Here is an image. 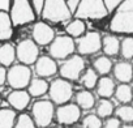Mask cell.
<instances>
[{"instance_id":"74e56055","label":"cell","mask_w":133,"mask_h":128,"mask_svg":"<svg viewBox=\"0 0 133 128\" xmlns=\"http://www.w3.org/2000/svg\"><path fill=\"white\" fill-rule=\"evenodd\" d=\"M121 128H133V123H129V124H123Z\"/></svg>"},{"instance_id":"ab89813d","label":"cell","mask_w":133,"mask_h":128,"mask_svg":"<svg viewBox=\"0 0 133 128\" xmlns=\"http://www.w3.org/2000/svg\"><path fill=\"white\" fill-rule=\"evenodd\" d=\"M130 64H132V67H133V59H132V60H130Z\"/></svg>"},{"instance_id":"1f68e13d","label":"cell","mask_w":133,"mask_h":128,"mask_svg":"<svg viewBox=\"0 0 133 128\" xmlns=\"http://www.w3.org/2000/svg\"><path fill=\"white\" fill-rule=\"evenodd\" d=\"M13 128H38V127L35 125L30 114L21 112L17 116V120H16V124H15Z\"/></svg>"},{"instance_id":"4dcf8cb0","label":"cell","mask_w":133,"mask_h":128,"mask_svg":"<svg viewBox=\"0 0 133 128\" xmlns=\"http://www.w3.org/2000/svg\"><path fill=\"white\" fill-rule=\"evenodd\" d=\"M82 128H103V120L97 114H88L82 118Z\"/></svg>"},{"instance_id":"7a4b0ae2","label":"cell","mask_w":133,"mask_h":128,"mask_svg":"<svg viewBox=\"0 0 133 128\" xmlns=\"http://www.w3.org/2000/svg\"><path fill=\"white\" fill-rule=\"evenodd\" d=\"M8 13L15 28H22L34 24L38 18L31 7L30 0H9Z\"/></svg>"},{"instance_id":"6da1fadb","label":"cell","mask_w":133,"mask_h":128,"mask_svg":"<svg viewBox=\"0 0 133 128\" xmlns=\"http://www.w3.org/2000/svg\"><path fill=\"white\" fill-rule=\"evenodd\" d=\"M107 26L112 35L133 37V0H124L110 15Z\"/></svg>"},{"instance_id":"5b68a950","label":"cell","mask_w":133,"mask_h":128,"mask_svg":"<svg viewBox=\"0 0 133 128\" xmlns=\"http://www.w3.org/2000/svg\"><path fill=\"white\" fill-rule=\"evenodd\" d=\"M48 99L55 106H61L65 103H69L73 97V85L71 81L57 77L50 82L48 88Z\"/></svg>"},{"instance_id":"8fae6325","label":"cell","mask_w":133,"mask_h":128,"mask_svg":"<svg viewBox=\"0 0 133 128\" xmlns=\"http://www.w3.org/2000/svg\"><path fill=\"white\" fill-rule=\"evenodd\" d=\"M16 56L20 64L31 67L41 56L39 47L31 38H25L16 44Z\"/></svg>"},{"instance_id":"7bdbcfd3","label":"cell","mask_w":133,"mask_h":128,"mask_svg":"<svg viewBox=\"0 0 133 128\" xmlns=\"http://www.w3.org/2000/svg\"><path fill=\"white\" fill-rule=\"evenodd\" d=\"M48 128H56V127H48Z\"/></svg>"},{"instance_id":"7c38bea8","label":"cell","mask_w":133,"mask_h":128,"mask_svg":"<svg viewBox=\"0 0 133 128\" xmlns=\"http://www.w3.org/2000/svg\"><path fill=\"white\" fill-rule=\"evenodd\" d=\"M55 38H56L55 29L50 24H47L42 20L33 24L31 39L38 44V47H48Z\"/></svg>"},{"instance_id":"d4e9b609","label":"cell","mask_w":133,"mask_h":128,"mask_svg":"<svg viewBox=\"0 0 133 128\" xmlns=\"http://www.w3.org/2000/svg\"><path fill=\"white\" fill-rule=\"evenodd\" d=\"M114 97L120 105H130V102L133 101V92H132L130 84H119V85H116Z\"/></svg>"},{"instance_id":"603a6c76","label":"cell","mask_w":133,"mask_h":128,"mask_svg":"<svg viewBox=\"0 0 133 128\" xmlns=\"http://www.w3.org/2000/svg\"><path fill=\"white\" fill-rule=\"evenodd\" d=\"M75 103L81 108V110H91L95 107L97 105V99H95V95L93 94L91 90H86V89H82V90H78L76 94H75Z\"/></svg>"},{"instance_id":"ffe728a7","label":"cell","mask_w":133,"mask_h":128,"mask_svg":"<svg viewBox=\"0 0 133 128\" xmlns=\"http://www.w3.org/2000/svg\"><path fill=\"white\" fill-rule=\"evenodd\" d=\"M17 60L16 56V46L11 42H5L0 44V66L4 68L12 67Z\"/></svg>"},{"instance_id":"484cf974","label":"cell","mask_w":133,"mask_h":128,"mask_svg":"<svg viewBox=\"0 0 133 128\" xmlns=\"http://www.w3.org/2000/svg\"><path fill=\"white\" fill-rule=\"evenodd\" d=\"M98 80H99V75L90 67V68H86L84 71V73L81 75V77H80L78 81L84 86V89L93 90V89H95V86L98 84Z\"/></svg>"},{"instance_id":"4fadbf2b","label":"cell","mask_w":133,"mask_h":128,"mask_svg":"<svg viewBox=\"0 0 133 128\" xmlns=\"http://www.w3.org/2000/svg\"><path fill=\"white\" fill-rule=\"evenodd\" d=\"M81 108L76 103H65L56 107L55 119L59 124L63 125H73L81 119Z\"/></svg>"},{"instance_id":"52a82bcc","label":"cell","mask_w":133,"mask_h":128,"mask_svg":"<svg viewBox=\"0 0 133 128\" xmlns=\"http://www.w3.org/2000/svg\"><path fill=\"white\" fill-rule=\"evenodd\" d=\"M31 80H33V71L30 67L17 63V64H13L12 67L8 68L7 84L12 88V90L28 89Z\"/></svg>"},{"instance_id":"5bb4252c","label":"cell","mask_w":133,"mask_h":128,"mask_svg":"<svg viewBox=\"0 0 133 128\" xmlns=\"http://www.w3.org/2000/svg\"><path fill=\"white\" fill-rule=\"evenodd\" d=\"M34 72H35L37 77L47 80L59 73V64L51 56L41 55L34 64Z\"/></svg>"},{"instance_id":"30bf717a","label":"cell","mask_w":133,"mask_h":128,"mask_svg":"<svg viewBox=\"0 0 133 128\" xmlns=\"http://www.w3.org/2000/svg\"><path fill=\"white\" fill-rule=\"evenodd\" d=\"M76 54L80 56H91L102 51V35L98 31H88L84 37L75 41Z\"/></svg>"},{"instance_id":"e0dca14e","label":"cell","mask_w":133,"mask_h":128,"mask_svg":"<svg viewBox=\"0 0 133 128\" xmlns=\"http://www.w3.org/2000/svg\"><path fill=\"white\" fill-rule=\"evenodd\" d=\"M13 34H15V26L8 11L0 9V43L9 42Z\"/></svg>"},{"instance_id":"e575fe53","label":"cell","mask_w":133,"mask_h":128,"mask_svg":"<svg viewBox=\"0 0 133 128\" xmlns=\"http://www.w3.org/2000/svg\"><path fill=\"white\" fill-rule=\"evenodd\" d=\"M104 2V5H106V8H107V11H108V13L111 15L124 0H103Z\"/></svg>"},{"instance_id":"f546056e","label":"cell","mask_w":133,"mask_h":128,"mask_svg":"<svg viewBox=\"0 0 133 128\" xmlns=\"http://www.w3.org/2000/svg\"><path fill=\"white\" fill-rule=\"evenodd\" d=\"M125 61L133 59V37H124L120 42V55Z\"/></svg>"},{"instance_id":"f1b7e54d","label":"cell","mask_w":133,"mask_h":128,"mask_svg":"<svg viewBox=\"0 0 133 128\" xmlns=\"http://www.w3.org/2000/svg\"><path fill=\"white\" fill-rule=\"evenodd\" d=\"M114 116H116L123 124L133 123V106L132 105H120L115 108Z\"/></svg>"},{"instance_id":"cb8c5ba5","label":"cell","mask_w":133,"mask_h":128,"mask_svg":"<svg viewBox=\"0 0 133 128\" xmlns=\"http://www.w3.org/2000/svg\"><path fill=\"white\" fill-rule=\"evenodd\" d=\"M91 68L99 75V77H102V76H108L112 72L114 64H112V60L110 57L101 55V56H97L93 60V67Z\"/></svg>"},{"instance_id":"8d00e7d4","label":"cell","mask_w":133,"mask_h":128,"mask_svg":"<svg viewBox=\"0 0 133 128\" xmlns=\"http://www.w3.org/2000/svg\"><path fill=\"white\" fill-rule=\"evenodd\" d=\"M7 73H8V69L0 66V86H4L7 84Z\"/></svg>"},{"instance_id":"83f0119b","label":"cell","mask_w":133,"mask_h":128,"mask_svg":"<svg viewBox=\"0 0 133 128\" xmlns=\"http://www.w3.org/2000/svg\"><path fill=\"white\" fill-rule=\"evenodd\" d=\"M115 108L116 107L111 99H99L95 105V114L101 119H107L110 116H114Z\"/></svg>"},{"instance_id":"9c48e42d","label":"cell","mask_w":133,"mask_h":128,"mask_svg":"<svg viewBox=\"0 0 133 128\" xmlns=\"http://www.w3.org/2000/svg\"><path fill=\"white\" fill-rule=\"evenodd\" d=\"M85 69H86V64L84 57L75 54L60 64L59 75L61 79H65L72 82V81H78Z\"/></svg>"},{"instance_id":"ba28073f","label":"cell","mask_w":133,"mask_h":128,"mask_svg":"<svg viewBox=\"0 0 133 128\" xmlns=\"http://www.w3.org/2000/svg\"><path fill=\"white\" fill-rule=\"evenodd\" d=\"M76 54V43L75 39L68 35H56V38L52 41V43L48 46V56L59 60H66L72 55Z\"/></svg>"},{"instance_id":"f35d334b","label":"cell","mask_w":133,"mask_h":128,"mask_svg":"<svg viewBox=\"0 0 133 128\" xmlns=\"http://www.w3.org/2000/svg\"><path fill=\"white\" fill-rule=\"evenodd\" d=\"M130 86H132V92H133V81L130 82Z\"/></svg>"},{"instance_id":"4316f807","label":"cell","mask_w":133,"mask_h":128,"mask_svg":"<svg viewBox=\"0 0 133 128\" xmlns=\"http://www.w3.org/2000/svg\"><path fill=\"white\" fill-rule=\"evenodd\" d=\"M17 111L11 107L0 108V128H13L17 120Z\"/></svg>"},{"instance_id":"d6a6232c","label":"cell","mask_w":133,"mask_h":128,"mask_svg":"<svg viewBox=\"0 0 133 128\" xmlns=\"http://www.w3.org/2000/svg\"><path fill=\"white\" fill-rule=\"evenodd\" d=\"M121 125L123 123L116 116H110L103 121V128H121Z\"/></svg>"},{"instance_id":"b9f144b4","label":"cell","mask_w":133,"mask_h":128,"mask_svg":"<svg viewBox=\"0 0 133 128\" xmlns=\"http://www.w3.org/2000/svg\"><path fill=\"white\" fill-rule=\"evenodd\" d=\"M0 103H2V94H0Z\"/></svg>"},{"instance_id":"44dd1931","label":"cell","mask_w":133,"mask_h":128,"mask_svg":"<svg viewBox=\"0 0 133 128\" xmlns=\"http://www.w3.org/2000/svg\"><path fill=\"white\" fill-rule=\"evenodd\" d=\"M65 33L68 37H71L76 41L88 33V25L85 21L73 17L71 21H68L65 24Z\"/></svg>"},{"instance_id":"d6986e66","label":"cell","mask_w":133,"mask_h":128,"mask_svg":"<svg viewBox=\"0 0 133 128\" xmlns=\"http://www.w3.org/2000/svg\"><path fill=\"white\" fill-rule=\"evenodd\" d=\"M115 89H116L115 80L110 76L99 77L98 84L95 86V92H97V94L99 95L101 99H110L111 97H114Z\"/></svg>"},{"instance_id":"3957f363","label":"cell","mask_w":133,"mask_h":128,"mask_svg":"<svg viewBox=\"0 0 133 128\" xmlns=\"http://www.w3.org/2000/svg\"><path fill=\"white\" fill-rule=\"evenodd\" d=\"M41 18L50 25H56L66 24L73 18V15L69 12L65 0H46Z\"/></svg>"},{"instance_id":"836d02e7","label":"cell","mask_w":133,"mask_h":128,"mask_svg":"<svg viewBox=\"0 0 133 128\" xmlns=\"http://www.w3.org/2000/svg\"><path fill=\"white\" fill-rule=\"evenodd\" d=\"M30 3H31V7L35 12V15L38 17H41V13L43 11V7H44V3H46V0H30Z\"/></svg>"},{"instance_id":"7402d4cb","label":"cell","mask_w":133,"mask_h":128,"mask_svg":"<svg viewBox=\"0 0 133 128\" xmlns=\"http://www.w3.org/2000/svg\"><path fill=\"white\" fill-rule=\"evenodd\" d=\"M48 88H50V82L47 80L41 77H33L26 90L31 98H41L48 93Z\"/></svg>"},{"instance_id":"60d3db41","label":"cell","mask_w":133,"mask_h":128,"mask_svg":"<svg viewBox=\"0 0 133 128\" xmlns=\"http://www.w3.org/2000/svg\"><path fill=\"white\" fill-rule=\"evenodd\" d=\"M71 128H82V127H71Z\"/></svg>"},{"instance_id":"8992f818","label":"cell","mask_w":133,"mask_h":128,"mask_svg":"<svg viewBox=\"0 0 133 128\" xmlns=\"http://www.w3.org/2000/svg\"><path fill=\"white\" fill-rule=\"evenodd\" d=\"M56 107L50 99H38L31 106V118L38 128H48L55 119Z\"/></svg>"},{"instance_id":"d590c367","label":"cell","mask_w":133,"mask_h":128,"mask_svg":"<svg viewBox=\"0 0 133 128\" xmlns=\"http://www.w3.org/2000/svg\"><path fill=\"white\" fill-rule=\"evenodd\" d=\"M65 3H66V7H68L69 12L75 16V13L77 12V9L81 4V0H65Z\"/></svg>"},{"instance_id":"ac0fdd59","label":"cell","mask_w":133,"mask_h":128,"mask_svg":"<svg viewBox=\"0 0 133 128\" xmlns=\"http://www.w3.org/2000/svg\"><path fill=\"white\" fill-rule=\"evenodd\" d=\"M120 42L121 39L116 35L108 34L102 37V51L107 57H116L120 55Z\"/></svg>"},{"instance_id":"9a60e30c","label":"cell","mask_w":133,"mask_h":128,"mask_svg":"<svg viewBox=\"0 0 133 128\" xmlns=\"http://www.w3.org/2000/svg\"><path fill=\"white\" fill-rule=\"evenodd\" d=\"M31 97L28 90H12L7 95V102L15 111H24L30 105Z\"/></svg>"},{"instance_id":"2e32d148","label":"cell","mask_w":133,"mask_h":128,"mask_svg":"<svg viewBox=\"0 0 133 128\" xmlns=\"http://www.w3.org/2000/svg\"><path fill=\"white\" fill-rule=\"evenodd\" d=\"M112 75L119 84H130L133 81V67L130 61L121 60L115 63L112 68Z\"/></svg>"},{"instance_id":"277c9868","label":"cell","mask_w":133,"mask_h":128,"mask_svg":"<svg viewBox=\"0 0 133 128\" xmlns=\"http://www.w3.org/2000/svg\"><path fill=\"white\" fill-rule=\"evenodd\" d=\"M76 18L82 21H104L110 18V13L104 5L103 0H81V4L75 13Z\"/></svg>"}]
</instances>
